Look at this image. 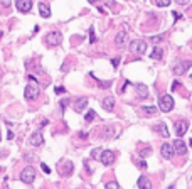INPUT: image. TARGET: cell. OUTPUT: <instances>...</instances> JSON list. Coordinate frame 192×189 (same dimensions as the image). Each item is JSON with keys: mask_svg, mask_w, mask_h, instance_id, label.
<instances>
[{"mask_svg": "<svg viewBox=\"0 0 192 189\" xmlns=\"http://www.w3.org/2000/svg\"><path fill=\"white\" fill-rule=\"evenodd\" d=\"M39 95H41V88H39L37 84H34V83H29L26 86V90H24V96H26L27 101H34V100H37Z\"/></svg>", "mask_w": 192, "mask_h": 189, "instance_id": "6da1fadb", "label": "cell"}, {"mask_svg": "<svg viewBox=\"0 0 192 189\" xmlns=\"http://www.w3.org/2000/svg\"><path fill=\"white\" fill-rule=\"evenodd\" d=\"M35 176H37V172H35L34 167H24V171L20 172V181H22L24 184H32L35 181Z\"/></svg>", "mask_w": 192, "mask_h": 189, "instance_id": "7a4b0ae2", "label": "cell"}, {"mask_svg": "<svg viewBox=\"0 0 192 189\" xmlns=\"http://www.w3.org/2000/svg\"><path fill=\"white\" fill-rule=\"evenodd\" d=\"M58 171H59V174L61 176H71L73 174V171H74V166H73V162L71 160H67V159H62V160H59V164H58Z\"/></svg>", "mask_w": 192, "mask_h": 189, "instance_id": "3957f363", "label": "cell"}, {"mask_svg": "<svg viewBox=\"0 0 192 189\" xmlns=\"http://www.w3.org/2000/svg\"><path fill=\"white\" fill-rule=\"evenodd\" d=\"M44 41H46L47 46H52V47H54V46H59L62 42V34L59 31H52L44 37Z\"/></svg>", "mask_w": 192, "mask_h": 189, "instance_id": "277c9868", "label": "cell"}, {"mask_svg": "<svg viewBox=\"0 0 192 189\" xmlns=\"http://www.w3.org/2000/svg\"><path fill=\"white\" fill-rule=\"evenodd\" d=\"M130 51L133 54H145L147 52V42L142 41V39H135L130 42Z\"/></svg>", "mask_w": 192, "mask_h": 189, "instance_id": "5b68a950", "label": "cell"}, {"mask_svg": "<svg viewBox=\"0 0 192 189\" xmlns=\"http://www.w3.org/2000/svg\"><path fill=\"white\" fill-rule=\"evenodd\" d=\"M158 108L162 110V112H170V110L174 108V98L170 95H162L158 98Z\"/></svg>", "mask_w": 192, "mask_h": 189, "instance_id": "8992f818", "label": "cell"}, {"mask_svg": "<svg viewBox=\"0 0 192 189\" xmlns=\"http://www.w3.org/2000/svg\"><path fill=\"white\" fill-rule=\"evenodd\" d=\"M99 162H101L103 166H111V164L115 162V152L105 150V149H103L101 155H99Z\"/></svg>", "mask_w": 192, "mask_h": 189, "instance_id": "52a82bcc", "label": "cell"}, {"mask_svg": "<svg viewBox=\"0 0 192 189\" xmlns=\"http://www.w3.org/2000/svg\"><path fill=\"white\" fill-rule=\"evenodd\" d=\"M160 154H162L163 159H172L174 154H175V149H174V144H163L162 147H160Z\"/></svg>", "mask_w": 192, "mask_h": 189, "instance_id": "ba28073f", "label": "cell"}, {"mask_svg": "<svg viewBox=\"0 0 192 189\" xmlns=\"http://www.w3.org/2000/svg\"><path fill=\"white\" fill-rule=\"evenodd\" d=\"M15 7H17L19 12L27 14V12H30V9H32V0H15Z\"/></svg>", "mask_w": 192, "mask_h": 189, "instance_id": "9c48e42d", "label": "cell"}, {"mask_svg": "<svg viewBox=\"0 0 192 189\" xmlns=\"http://www.w3.org/2000/svg\"><path fill=\"white\" fill-rule=\"evenodd\" d=\"M86 108H88V98L86 96H81V98H78L76 101H74V112L76 113H83Z\"/></svg>", "mask_w": 192, "mask_h": 189, "instance_id": "30bf717a", "label": "cell"}, {"mask_svg": "<svg viewBox=\"0 0 192 189\" xmlns=\"http://www.w3.org/2000/svg\"><path fill=\"white\" fill-rule=\"evenodd\" d=\"M189 66H192V61H179L175 64V68H174V73H175L177 76H180V74H184L189 69Z\"/></svg>", "mask_w": 192, "mask_h": 189, "instance_id": "8fae6325", "label": "cell"}, {"mask_svg": "<svg viewBox=\"0 0 192 189\" xmlns=\"http://www.w3.org/2000/svg\"><path fill=\"white\" fill-rule=\"evenodd\" d=\"M187 128H189V122H187V120H177L175 122V134L179 135V137H182V135L186 134Z\"/></svg>", "mask_w": 192, "mask_h": 189, "instance_id": "7c38bea8", "label": "cell"}, {"mask_svg": "<svg viewBox=\"0 0 192 189\" xmlns=\"http://www.w3.org/2000/svg\"><path fill=\"white\" fill-rule=\"evenodd\" d=\"M29 142H30V145H34V147H41V145H44V137H42L41 132H34V134L30 135Z\"/></svg>", "mask_w": 192, "mask_h": 189, "instance_id": "4fadbf2b", "label": "cell"}, {"mask_svg": "<svg viewBox=\"0 0 192 189\" xmlns=\"http://www.w3.org/2000/svg\"><path fill=\"white\" fill-rule=\"evenodd\" d=\"M126 39H128V32H126V29H123V31H120L118 34H116L115 44L118 46V47H123V46H125V42H126Z\"/></svg>", "mask_w": 192, "mask_h": 189, "instance_id": "5bb4252c", "label": "cell"}, {"mask_svg": "<svg viewBox=\"0 0 192 189\" xmlns=\"http://www.w3.org/2000/svg\"><path fill=\"white\" fill-rule=\"evenodd\" d=\"M174 149H175V154H179V155H184L187 152L186 144H184V140H180V138L174 140Z\"/></svg>", "mask_w": 192, "mask_h": 189, "instance_id": "9a60e30c", "label": "cell"}, {"mask_svg": "<svg viewBox=\"0 0 192 189\" xmlns=\"http://www.w3.org/2000/svg\"><path fill=\"white\" fill-rule=\"evenodd\" d=\"M135 90H137V96L138 98H147L148 96V88L143 83H137L135 84Z\"/></svg>", "mask_w": 192, "mask_h": 189, "instance_id": "2e32d148", "label": "cell"}, {"mask_svg": "<svg viewBox=\"0 0 192 189\" xmlns=\"http://www.w3.org/2000/svg\"><path fill=\"white\" fill-rule=\"evenodd\" d=\"M154 130L157 132V134H160V137H163V138L169 137V128H167L165 122H160L158 125H155V127H154Z\"/></svg>", "mask_w": 192, "mask_h": 189, "instance_id": "e0dca14e", "label": "cell"}, {"mask_svg": "<svg viewBox=\"0 0 192 189\" xmlns=\"http://www.w3.org/2000/svg\"><path fill=\"white\" fill-rule=\"evenodd\" d=\"M137 186L140 187V189H150L152 187V183L148 181L147 176H140V177H138V181H137Z\"/></svg>", "mask_w": 192, "mask_h": 189, "instance_id": "ac0fdd59", "label": "cell"}, {"mask_svg": "<svg viewBox=\"0 0 192 189\" xmlns=\"http://www.w3.org/2000/svg\"><path fill=\"white\" fill-rule=\"evenodd\" d=\"M103 108H105L106 112H113V108H115V98H113V96H106V98L103 100Z\"/></svg>", "mask_w": 192, "mask_h": 189, "instance_id": "d6986e66", "label": "cell"}, {"mask_svg": "<svg viewBox=\"0 0 192 189\" xmlns=\"http://www.w3.org/2000/svg\"><path fill=\"white\" fill-rule=\"evenodd\" d=\"M37 7H39V14H41V17H44V19H49V17H51V9H49L44 2H41Z\"/></svg>", "mask_w": 192, "mask_h": 189, "instance_id": "ffe728a7", "label": "cell"}, {"mask_svg": "<svg viewBox=\"0 0 192 189\" xmlns=\"http://www.w3.org/2000/svg\"><path fill=\"white\" fill-rule=\"evenodd\" d=\"M162 56H163V49L162 47H155L154 51H152L150 58L152 59H162Z\"/></svg>", "mask_w": 192, "mask_h": 189, "instance_id": "44dd1931", "label": "cell"}, {"mask_svg": "<svg viewBox=\"0 0 192 189\" xmlns=\"http://www.w3.org/2000/svg\"><path fill=\"white\" fill-rule=\"evenodd\" d=\"M113 135H115V128H113V127H106L105 130H103V135H101V137H103V138H111Z\"/></svg>", "mask_w": 192, "mask_h": 189, "instance_id": "7402d4cb", "label": "cell"}, {"mask_svg": "<svg viewBox=\"0 0 192 189\" xmlns=\"http://www.w3.org/2000/svg\"><path fill=\"white\" fill-rule=\"evenodd\" d=\"M142 112H143L145 115H155L158 110L155 108V106H142Z\"/></svg>", "mask_w": 192, "mask_h": 189, "instance_id": "603a6c76", "label": "cell"}, {"mask_svg": "<svg viewBox=\"0 0 192 189\" xmlns=\"http://www.w3.org/2000/svg\"><path fill=\"white\" fill-rule=\"evenodd\" d=\"M138 154H140L142 157H148V155L152 154V149H150V145H145V147H142L140 150H138Z\"/></svg>", "mask_w": 192, "mask_h": 189, "instance_id": "cb8c5ba5", "label": "cell"}, {"mask_svg": "<svg viewBox=\"0 0 192 189\" xmlns=\"http://www.w3.org/2000/svg\"><path fill=\"white\" fill-rule=\"evenodd\" d=\"M94 118H96V112H94V110H90V112H88L86 115H84V122H88V123L93 122Z\"/></svg>", "mask_w": 192, "mask_h": 189, "instance_id": "d4e9b609", "label": "cell"}, {"mask_svg": "<svg viewBox=\"0 0 192 189\" xmlns=\"http://www.w3.org/2000/svg\"><path fill=\"white\" fill-rule=\"evenodd\" d=\"M155 5L157 7H169L170 0H155Z\"/></svg>", "mask_w": 192, "mask_h": 189, "instance_id": "484cf974", "label": "cell"}, {"mask_svg": "<svg viewBox=\"0 0 192 189\" xmlns=\"http://www.w3.org/2000/svg\"><path fill=\"white\" fill-rule=\"evenodd\" d=\"M96 81H98L99 88H110V86H111V81H101V80H96Z\"/></svg>", "mask_w": 192, "mask_h": 189, "instance_id": "4316f807", "label": "cell"}, {"mask_svg": "<svg viewBox=\"0 0 192 189\" xmlns=\"http://www.w3.org/2000/svg\"><path fill=\"white\" fill-rule=\"evenodd\" d=\"M90 42L93 44L96 42V34H94V27H90Z\"/></svg>", "mask_w": 192, "mask_h": 189, "instance_id": "83f0119b", "label": "cell"}, {"mask_svg": "<svg viewBox=\"0 0 192 189\" xmlns=\"http://www.w3.org/2000/svg\"><path fill=\"white\" fill-rule=\"evenodd\" d=\"M101 152H103V149H94V150H93V154H91V157H93V159H99V155H101Z\"/></svg>", "mask_w": 192, "mask_h": 189, "instance_id": "f1b7e54d", "label": "cell"}, {"mask_svg": "<svg viewBox=\"0 0 192 189\" xmlns=\"http://www.w3.org/2000/svg\"><path fill=\"white\" fill-rule=\"evenodd\" d=\"M165 39V34H160V35H155V37H152V42H155V44H158L160 41H163Z\"/></svg>", "mask_w": 192, "mask_h": 189, "instance_id": "f546056e", "label": "cell"}, {"mask_svg": "<svg viewBox=\"0 0 192 189\" xmlns=\"http://www.w3.org/2000/svg\"><path fill=\"white\" fill-rule=\"evenodd\" d=\"M54 93L56 95H62V93L66 95V88H64V86H56L54 88Z\"/></svg>", "mask_w": 192, "mask_h": 189, "instance_id": "4dcf8cb0", "label": "cell"}, {"mask_svg": "<svg viewBox=\"0 0 192 189\" xmlns=\"http://www.w3.org/2000/svg\"><path fill=\"white\" fill-rule=\"evenodd\" d=\"M59 105H61V108H62V110H66V106L69 105V98H62Z\"/></svg>", "mask_w": 192, "mask_h": 189, "instance_id": "1f68e13d", "label": "cell"}, {"mask_svg": "<svg viewBox=\"0 0 192 189\" xmlns=\"http://www.w3.org/2000/svg\"><path fill=\"white\" fill-rule=\"evenodd\" d=\"M137 166L140 167V169H147V162H145V160H138Z\"/></svg>", "mask_w": 192, "mask_h": 189, "instance_id": "d6a6232c", "label": "cell"}, {"mask_svg": "<svg viewBox=\"0 0 192 189\" xmlns=\"http://www.w3.org/2000/svg\"><path fill=\"white\" fill-rule=\"evenodd\" d=\"M111 64H113V68H118V64H120V58H113V59H111Z\"/></svg>", "mask_w": 192, "mask_h": 189, "instance_id": "836d02e7", "label": "cell"}, {"mask_svg": "<svg viewBox=\"0 0 192 189\" xmlns=\"http://www.w3.org/2000/svg\"><path fill=\"white\" fill-rule=\"evenodd\" d=\"M41 169H42V171H44V172H46V174H49V172H51V169H49V167H47V166H46V164H44V162H42V164H41Z\"/></svg>", "mask_w": 192, "mask_h": 189, "instance_id": "e575fe53", "label": "cell"}, {"mask_svg": "<svg viewBox=\"0 0 192 189\" xmlns=\"http://www.w3.org/2000/svg\"><path fill=\"white\" fill-rule=\"evenodd\" d=\"M106 187H120V186H118V183L111 181V183H106Z\"/></svg>", "mask_w": 192, "mask_h": 189, "instance_id": "d590c367", "label": "cell"}, {"mask_svg": "<svg viewBox=\"0 0 192 189\" xmlns=\"http://www.w3.org/2000/svg\"><path fill=\"white\" fill-rule=\"evenodd\" d=\"M14 137H15V135H14V132H12V130L7 132V140H14Z\"/></svg>", "mask_w": 192, "mask_h": 189, "instance_id": "8d00e7d4", "label": "cell"}, {"mask_svg": "<svg viewBox=\"0 0 192 189\" xmlns=\"http://www.w3.org/2000/svg\"><path fill=\"white\" fill-rule=\"evenodd\" d=\"M78 135H79V138H83V140H86V138H88V132H79Z\"/></svg>", "mask_w": 192, "mask_h": 189, "instance_id": "74e56055", "label": "cell"}, {"mask_svg": "<svg viewBox=\"0 0 192 189\" xmlns=\"http://www.w3.org/2000/svg\"><path fill=\"white\" fill-rule=\"evenodd\" d=\"M177 3H179V5H187V3H189V0H175Z\"/></svg>", "mask_w": 192, "mask_h": 189, "instance_id": "f35d334b", "label": "cell"}, {"mask_svg": "<svg viewBox=\"0 0 192 189\" xmlns=\"http://www.w3.org/2000/svg\"><path fill=\"white\" fill-rule=\"evenodd\" d=\"M0 3H2L3 7H10V0H2Z\"/></svg>", "mask_w": 192, "mask_h": 189, "instance_id": "ab89813d", "label": "cell"}, {"mask_svg": "<svg viewBox=\"0 0 192 189\" xmlns=\"http://www.w3.org/2000/svg\"><path fill=\"white\" fill-rule=\"evenodd\" d=\"M172 14H174V19H175V20H179V19H180V17H182V15H180V14H179V12H172Z\"/></svg>", "mask_w": 192, "mask_h": 189, "instance_id": "60d3db41", "label": "cell"}, {"mask_svg": "<svg viewBox=\"0 0 192 189\" xmlns=\"http://www.w3.org/2000/svg\"><path fill=\"white\" fill-rule=\"evenodd\" d=\"M105 2H106V3H108V5H110V7H115V2H113V0H105Z\"/></svg>", "mask_w": 192, "mask_h": 189, "instance_id": "b9f144b4", "label": "cell"}, {"mask_svg": "<svg viewBox=\"0 0 192 189\" xmlns=\"http://www.w3.org/2000/svg\"><path fill=\"white\" fill-rule=\"evenodd\" d=\"M47 122H49V120H47V118H44V120L41 122V127H46V125H47Z\"/></svg>", "mask_w": 192, "mask_h": 189, "instance_id": "7bdbcfd3", "label": "cell"}, {"mask_svg": "<svg viewBox=\"0 0 192 189\" xmlns=\"http://www.w3.org/2000/svg\"><path fill=\"white\" fill-rule=\"evenodd\" d=\"M175 88H179V81H175V83L172 84V90H175Z\"/></svg>", "mask_w": 192, "mask_h": 189, "instance_id": "ee69618b", "label": "cell"}, {"mask_svg": "<svg viewBox=\"0 0 192 189\" xmlns=\"http://www.w3.org/2000/svg\"><path fill=\"white\" fill-rule=\"evenodd\" d=\"M2 35H3V32H2V31H0V39H2Z\"/></svg>", "mask_w": 192, "mask_h": 189, "instance_id": "f6af8a7d", "label": "cell"}, {"mask_svg": "<svg viewBox=\"0 0 192 189\" xmlns=\"http://www.w3.org/2000/svg\"><path fill=\"white\" fill-rule=\"evenodd\" d=\"M190 78H192V76H190Z\"/></svg>", "mask_w": 192, "mask_h": 189, "instance_id": "bcb514c9", "label": "cell"}]
</instances>
